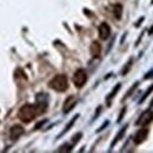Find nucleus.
<instances>
[{
    "label": "nucleus",
    "mask_w": 153,
    "mask_h": 153,
    "mask_svg": "<svg viewBox=\"0 0 153 153\" xmlns=\"http://www.w3.org/2000/svg\"><path fill=\"white\" fill-rule=\"evenodd\" d=\"M40 112H42V110L40 108V106L26 104V105H24L22 107H20L19 112H18V117H19L20 120H22L24 123H30V121H32Z\"/></svg>",
    "instance_id": "f257e3e1"
},
{
    "label": "nucleus",
    "mask_w": 153,
    "mask_h": 153,
    "mask_svg": "<svg viewBox=\"0 0 153 153\" xmlns=\"http://www.w3.org/2000/svg\"><path fill=\"white\" fill-rule=\"evenodd\" d=\"M50 87L56 90L58 92H62V91H66L67 87H68V81H67V78L64 74H59L56 76L51 81H50Z\"/></svg>",
    "instance_id": "f03ea898"
},
{
    "label": "nucleus",
    "mask_w": 153,
    "mask_h": 153,
    "mask_svg": "<svg viewBox=\"0 0 153 153\" xmlns=\"http://www.w3.org/2000/svg\"><path fill=\"white\" fill-rule=\"evenodd\" d=\"M86 80H87V74H86V71L82 70V68H79L76 70L74 76H73V81H74V85L76 87H82L85 84H86Z\"/></svg>",
    "instance_id": "7ed1b4c3"
},
{
    "label": "nucleus",
    "mask_w": 153,
    "mask_h": 153,
    "mask_svg": "<svg viewBox=\"0 0 153 153\" xmlns=\"http://www.w3.org/2000/svg\"><path fill=\"white\" fill-rule=\"evenodd\" d=\"M153 120V113L151 111H145L143 114L139 117L138 121H137V125H140V126H145L147 124H150Z\"/></svg>",
    "instance_id": "20e7f679"
},
{
    "label": "nucleus",
    "mask_w": 153,
    "mask_h": 153,
    "mask_svg": "<svg viewBox=\"0 0 153 153\" xmlns=\"http://www.w3.org/2000/svg\"><path fill=\"white\" fill-rule=\"evenodd\" d=\"M111 34V28L108 26V24L106 22H102L100 26H99V37L101 40H106V39L110 37Z\"/></svg>",
    "instance_id": "39448f33"
},
{
    "label": "nucleus",
    "mask_w": 153,
    "mask_h": 153,
    "mask_svg": "<svg viewBox=\"0 0 153 153\" xmlns=\"http://www.w3.org/2000/svg\"><path fill=\"white\" fill-rule=\"evenodd\" d=\"M76 97L71 96L68 97L66 100H65V102H64V106H62V111L65 112V113H67V112H70L73 107H74V105H76Z\"/></svg>",
    "instance_id": "423d86ee"
},
{
    "label": "nucleus",
    "mask_w": 153,
    "mask_h": 153,
    "mask_svg": "<svg viewBox=\"0 0 153 153\" xmlns=\"http://www.w3.org/2000/svg\"><path fill=\"white\" fill-rule=\"evenodd\" d=\"M147 135H149V130L147 128H141V130H139L137 134H135V137H134V143L135 144H141L146 138H147Z\"/></svg>",
    "instance_id": "0eeeda50"
},
{
    "label": "nucleus",
    "mask_w": 153,
    "mask_h": 153,
    "mask_svg": "<svg viewBox=\"0 0 153 153\" xmlns=\"http://www.w3.org/2000/svg\"><path fill=\"white\" fill-rule=\"evenodd\" d=\"M24 133V128L20 126V125H14L12 128H11V138L12 139H18L21 134Z\"/></svg>",
    "instance_id": "6e6552de"
},
{
    "label": "nucleus",
    "mask_w": 153,
    "mask_h": 153,
    "mask_svg": "<svg viewBox=\"0 0 153 153\" xmlns=\"http://www.w3.org/2000/svg\"><path fill=\"white\" fill-rule=\"evenodd\" d=\"M91 53H92V56L94 58L99 57V54H100V51H101V47H100V45H99V42L98 41H93L92 42V45H91Z\"/></svg>",
    "instance_id": "1a4fd4ad"
},
{
    "label": "nucleus",
    "mask_w": 153,
    "mask_h": 153,
    "mask_svg": "<svg viewBox=\"0 0 153 153\" xmlns=\"http://www.w3.org/2000/svg\"><path fill=\"white\" fill-rule=\"evenodd\" d=\"M121 13H123V7L120 5H115L114 6V16L115 18L120 19L121 18Z\"/></svg>",
    "instance_id": "9d476101"
},
{
    "label": "nucleus",
    "mask_w": 153,
    "mask_h": 153,
    "mask_svg": "<svg viewBox=\"0 0 153 153\" xmlns=\"http://www.w3.org/2000/svg\"><path fill=\"white\" fill-rule=\"evenodd\" d=\"M126 128H127V126H124V127L121 128V132H120V133H119L118 135H117V137H115V139H114V141H113V144H112V146H113L115 143H117V141H118V140H119V139H120V138H121V137L124 135L125 131H126Z\"/></svg>",
    "instance_id": "9b49d317"
}]
</instances>
